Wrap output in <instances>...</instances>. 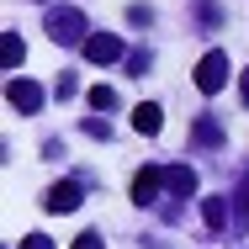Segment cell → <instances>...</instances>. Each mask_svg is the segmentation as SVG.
Instances as JSON below:
<instances>
[{"instance_id": "cell-1", "label": "cell", "mask_w": 249, "mask_h": 249, "mask_svg": "<svg viewBox=\"0 0 249 249\" xmlns=\"http://www.w3.org/2000/svg\"><path fill=\"white\" fill-rule=\"evenodd\" d=\"M43 27H48L53 43H64V48H74V43L85 48V37H90V27H85V11H80V5H53Z\"/></svg>"}, {"instance_id": "cell-2", "label": "cell", "mask_w": 249, "mask_h": 249, "mask_svg": "<svg viewBox=\"0 0 249 249\" xmlns=\"http://www.w3.org/2000/svg\"><path fill=\"white\" fill-rule=\"evenodd\" d=\"M223 85H228V53H223V48L201 53V64H196V90H201V96H217Z\"/></svg>"}, {"instance_id": "cell-3", "label": "cell", "mask_w": 249, "mask_h": 249, "mask_svg": "<svg viewBox=\"0 0 249 249\" xmlns=\"http://www.w3.org/2000/svg\"><path fill=\"white\" fill-rule=\"evenodd\" d=\"M5 101L16 106V111H43V101H48V90L37 85V80H5Z\"/></svg>"}, {"instance_id": "cell-4", "label": "cell", "mask_w": 249, "mask_h": 249, "mask_svg": "<svg viewBox=\"0 0 249 249\" xmlns=\"http://www.w3.org/2000/svg\"><path fill=\"white\" fill-rule=\"evenodd\" d=\"M80 201H85V186H80V180H58V186H48L43 207H48V212H74Z\"/></svg>"}, {"instance_id": "cell-5", "label": "cell", "mask_w": 249, "mask_h": 249, "mask_svg": "<svg viewBox=\"0 0 249 249\" xmlns=\"http://www.w3.org/2000/svg\"><path fill=\"white\" fill-rule=\"evenodd\" d=\"M80 53H85L90 64H117V58H122V43H117V32H90Z\"/></svg>"}, {"instance_id": "cell-6", "label": "cell", "mask_w": 249, "mask_h": 249, "mask_svg": "<svg viewBox=\"0 0 249 249\" xmlns=\"http://www.w3.org/2000/svg\"><path fill=\"white\" fill-rule=\"evenodd\" d=\"M159 186H164V170H159V164H143V170L133 175V201L149 207V201L159 196Z\"/></svg>"}, {"instance_id": "cell-7", "label": "cell", "mask_w": 249, "mask_h": 249, "mask_svg": "<svg viewBox=\"0 0 249 249\" xmlns=\"http://www.w3.org/2000/svg\"><path fill=\"white\" fill-rule=\"evenodd\" d=\"M133 127H138L143 138H154V133L164 127V111H159V101H138V106H133Z\"/></svg>"}, {"instance_id": "cell-8", "label": "cell", "mask_w": 249, "mask_h": 249, "mask_svg": "<svg viewBox=\"0 0 249 249\" xmlns=\"http://www.w3.org/2000/svg\"><path fill=\"white\" fill-rule=\"evenodd\" d=\"M164 191H175V196H191V191H196V175H191L186 164H164Z\"/></svg>"}, {"instance_id": "cell-9", "label": "cell", "mask_w": 249, "mask_h": 249, "mask_svg": "<svg viewBox=\"0 0 249 249\" xmlns=\"http://www.w3.org/2000/svg\"><path fill=\"white\" fill-rule=\"evenodd\" d=\"M201 223H207L212 233H223V228H228V201H223V196H207V201H201Z\"/></svg>"}, {"instance_id": "cell-10", "label": "cell", "mask_w": 249, "mask_h": 249, "mask_svg": "<svg viewBox=\"0 0 249 249\" xmlns=\"http://www.w3.org/2000/svg\"><path fill=\"white\" fill-rule=\"evenodd\" d=\"M21 58H27V43H21L16 32H5V37H0V64H5V69H16Z\"/></svg>"}, {"instance_id": "cell-11", "label": "cell", "mask_w": 249, "mask_h": 249, "mask_svg": "<svg viewBox=\"0 0 249 249\" xmlns=\"http://www.w3.org/2000/svg\"><path fill=\"white\" fill-rule=\"evenodd\" d=\"M90 106H96V111H111V106H117V90H111V85H90Z\"/></svg>"}, {"instance_id": "cell-12", "label": "cell", "mask_w": 249, "mask_h": 249, "mask_svg": "<svg viewBox=\"0 0 249 249\" xmlns=\"http://www.w3.org/2000/svg\"><path fill=\"white\" fill-rule=\"evenodd\" d=\"M196 143H207V149H217V143H223L217 122H196Z\"/></svg>"}, {"instance_id": "cell-13", "label": "cell", "mask_w": 249, "mask_h": 249, "mask_svg": "<svg viewBox=\"0 0 249 249\" xmlns=\"http://www.w3.org/2000/svg\"><path fill=\"white\" fill-rule=\"evenodd\" d=\"M127 21H133V27H149L154 11H149V5H133V11H127Z\"/></svg>"}, {"instance_id": "cell-14", "label": "cell", "mask_w": 249, "mask_h": 249, "mask_svg": "<svg viewBox=\"0 0 249 249\" xmlns=\"http://www.w3.org/2000/svg\"><path fill=\"white\" fill-rule=\"evenodd\" d=\"M21 249H53V239H48V233H27V239H21Z\"/></svg>"}, {"instance_id": "cell-15", "label": "cell", "mask_w": 249, "mask_h": 249, "mask_svg": "<svg viewBox=\"0 0 249 249\" xmlns=\"http://www.w3.org/2000/svg\"><path fill=\"white\" fill-rule=\"evenodd\" d=\"M127 69H133V74H143V69H149V53H143V48L127 53Z\"/></svg>"}, {"instance_id": "cell-16", "label": "cell", "mask_w": 249, "mask_h": 249, "mask_svg": "<svg viewBox=\"0 0 249 249\" xmlns=\"http://www.w3.org/2000/svg\"><path fill=\"white\" fill-rule=\"evenodd\" d=\"M74 249H101V233H80V239H74Z\"/></svg>"}, {"instance_id": "cell-17", "label": "cell", "mask_w": 249, "mask_h": 249, "mask_svg": "<svg viewBox=\"0 0 249 249\" xmlns=\"http://www.w3.org/2000/svg\"><path fill=\"white\" fill-rule=\"evenodd\" d=\"M244 106H249V69H244Z\"/></svg>"}]
</instances>
